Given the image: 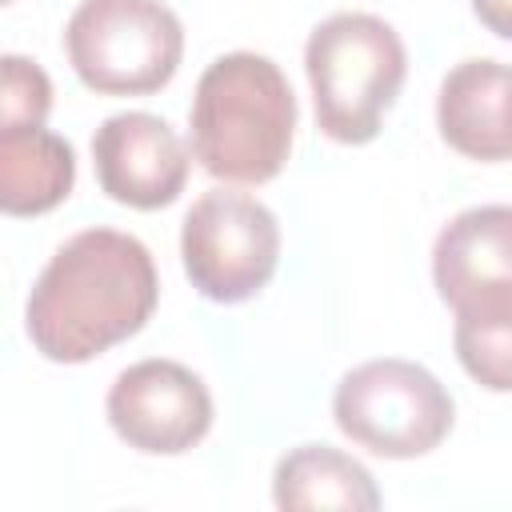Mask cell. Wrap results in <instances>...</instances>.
<instances>
[{"instance_id": "cell-1", "label": "cell", "mask_w": 512, "mask_h": 512, "mask_svg": "<svg viewBox=\"0 0 512 512\" xmlns=\"http://www.w3.org/2000/svg\"><path fill=\"white\" fill-rule=\"evenodd\" d=\"M160 280L152 252L116 228L68 236L24 304V332L52 364H84L136 336L156 312Z\"/></svg>"}, {"instance_id": "cell-2", "label": "cell", "mask_w": 512, "mask_h": 512, "mask_svg": "<svg viewBox=\"0 0 512 512\" xmlns=\"http://www.w3.org/2000/svg\"><path fill=\"white\" fill-rule=\"evenodd\" d=\"M192 156L224 184H268L292 152L296 96L276 60L260 52L216 56L192 96Z\"/></svg>"}, {"instance_id": "cell-3", "label": "cell", "mask_w": 512, "mask_h": 512, "mask_svg": "<svg viewBox=\"0 0 512 512\" xmlns=\"http://www.w3.org/2000/svg\"><path fill=\"white\" fill-rule=\"evenodd\" d=\"M304 68L320 132L336 144H368L404 88L408 52L384 16L332 12L312 28Z\"/></svg>"}, {"instance_id": "cell-4", "label": "cell", "mask_w": 512, "mask_h": 512, "mask_svg": "<svg viewBox=\"0 0 512 512\" xmlns=\"http://www.w3.org/2000/svg\"><path fill=\"white\" fill-rule=\"evenodd\" d=\"M64 52L84 88L148 96L176 76L184 28L164 0H80L64 28Z\"/></svg>"}, {"instance_id": "cell-5", "label": "cell", "mask_w": 512, "mask_h": 512, "mask_svg": "<svg viewBox=\"0 0 512 512\" xmlns=\"http://www.w3.org/2000/svg\"><path fill=\"white\" fill-rule=\"evenodd\" d=\"M336 428L384 460L432 452L456 420L448 388L416 360H368L340 376L332 392Z\"/></svg>"}, {"instance_id": "cell-6", "label": "cell", "mask_w": 512, "mask_h": 512, "mask_svg": "<svg viewBox=\"0 0 512 512\" xmlns=\"http://www.w3.org/2000/svg\"><path fill=\"white\" fill-rule=\"evenodd\" d=\"M180 256L192 288L212 304L252 300L280 264V224L268 204L244 192H204L180 228Z\"/></svg>"}, {"instance_id": "cell-7", "label": "cell", "mask_w": 512, "mask_h": 512, "mask_svg": "<svg viewBox=\"0 0 512 512\" xmlns=\"http://www.w3.org/2000/svg\"><path fill=\"white\" fill-rule=\"evenodd\" d=\"M112 432L148 456H180L196 448L212 428L208 384L176 360H136L108 388Z\"/></svg>"}, {"instance_id": "cell-8", "label": "cell", "mask_w": 512, "mask_h": 512, "mask_svg": "<svg viewBox=\"0 0 512 512\" xmlns=\"http://www.w3.org/2000/svg\"><path fill=\"white\" fill-rule=\"evenodd\" d=\"M100 188L128 208H168L188 180V148L168 120L152 112H116L92 136Z\"/></svg>"}, {"instance_id": "cell-9", "label": "cell", "mask_w": 512, "mask_h": 512, "mask_svg": "<svg viewBox=\"0 0 512 512\" xmlns=\"http://www.w3.org/2000/svg\"><path fill=\"white\" fill-rule=\"evenodd\" d=\"M436 128L468 160H512V68L488 56L460 60L440 84Z\"/></svg>"}, {"instance_id": "cell-10", "label": "cell", "mask_w": 512, "mask_h": 512, "mask_svg": "<svg viewBox=\"0 0 512 512\" xmlns=\"http://www.w3.org/2000/svg\"><path fill=\"white\" fill-rule=\"evenodd\" d=\"M512 280V204H480L456 212L432 244V284L444 304Z\"/></svg>"}, {"instance_id": "cell-11", "label": "cell", "mask_w": 512, "mask_h": 512, "mask_svg": "<svg viewBox=\"0 0 512 512\" xmlns=\"http://www.w3.org/2000/svg\"><path fill=\"white\" fill-rule=\"evenodd\" d=\"M276 508H344V512H376L380 488L372 472L332 444H300L276 460L272 472Z\"/></svg>"}, {"instance_id": "cell-12", "label": "cell", "mask_w": 512, "mask_h": 512, "mask_svg": "<svg viewBox=\"0 0 512 512\" xmlns=\"http://www.w3.org/2000/svg\"><path fill=\"white\" fill-rule=\"evenodd\" d=\"M76 184L72 144L48 128H0V208L40 216L68 200Z\"/></svg>"}, {"instance_id": "cell-13", "label": "cell", "mask_w": 512, "mask_h": 512, "mask_svg": "<svg viewBox=\"0 0 512 512\" xmlns=\"http://www.w3.org/2000/svg\"><path fill=\"white\" fill-rule=\"evenodd\" d=\"M452 312L460 368L488 392H512V280L460 296Z\"/></svg>"}, {"instance_id": "cell-14", "label": "cell", "mask_w": 512, "mask_h": 512, "mask_svg": "<svg viewBox=\"0 0 512 512\" xmlns=\"http://www.w3.org/2000/svg\"><path fill=\"white\" fill-rule=\"evenodd\" d=\"M52 112V80L48 72L8 52L0 60V128H44Z\"/></svg>"}, {"instance_id": "cell-15", "label": "cell", "mask_w": 512, "mask_h": 512, "mask_svg": "<svg viewBox=\"0 0 512 512\" xmlns=\"http://www.w3.org/2000/svg\"><path fill=\"white\" fill-rule=\"evenodd\" d=\"M472 12L492 36L512 40V0H472Z\"/></svg>"}]
</instances>
